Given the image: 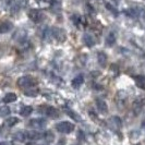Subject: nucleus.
<instances>
[{
  "mask_svg": "<svg viewBox=\"0 0 145 145\" xmlns=\"http://www.w3.org/2000/svg\"><path fill=\"white\" fill-rule=\"evenodd\" d=\"M16 84L21 88H29V87H34L36 85L37 80L31 75H24V76H21L18 79Z\"/></svg>",
  "mask_w": 145,
  "mask_h": 145,
  "instance_id": "1",
  "label": "nucleus"
},
{
  "mask_svg": "<svg viewBox=\"0 0 145 145\" xmlns=\"http://www.w3.org/2000/svg\"><path fill=\"white\" fill-rule=\"evenodd\" d=\"M56 129L60 133L69 134V133H71L74 130V124L69 122V121H61V122L56 124Z\"/></svg>",
  "mask_w": 145,
  "mask_h": 145,
  "instance_id": "2",
  "label": "nucleus"
},
{
  "mask_svg": "<svg viewBox=\"0 0 145 145\" xmlns=\"http://www.w3.org/2000/svg\"><path fill=\"white\" fill-rule=\"evenodd\" d=\"M51 36L54 37L56 40H58L60 43H63L67 40V34H65V29H60V27H52L51 29Z\"/></svg>",
  "mask_w": 145,
  "mask_h": 145,
  "instance_id": "3",
  "label": "nucleus"
},
{
  "mask_svg": "<svg viewBox=\"0 0 145 145\" xmlns=\"http://www.w3.org/2000/svg\"><path fill=\"white\" fill-rule=\"evenodd\" d=\"M47 124V121L45 119H39V118H34V119H31L29 121V128H33V129H44Z\"/></svg>",
  "mask_w": 145,
  "mask_h": 145,
  "instance_id": "4",
  "label": "nucleus"
},
{
  "mask_svg": "<svg viewBox=\"0 0 145 145\" xmlns=\"http://www.w3.org/2000/svg\"><path fill=\"white\" fill-rule=\"evenodd\" d=\"M39 110H42V112L49 118H58L59 116L58 110L52 106H42V107H39Z\"/></svg>",
  "mask_w": 145,
  "mask_h": 145,
  "instance_id": "5",
  "label": "nucleus"
},
{
  "mask_svg": "<svg viewBox=\"0 0 145 145\" xmlns=\"http://www.w3.org/2000/svg\"><path fill=\"white\" fill-rule=\"evenodd\" d=\"M29 18L33 22L38 23V22L42 21V19H43V13L39 10H37V9H32V10L29 11Z\"/></svg>",
  "mask_w": 145,
  "mask_h": 145,
  "instance_id": "6",
  "label": "nucleus"
},
{
  "mask_svg": "<svg viewBox=\"0 0 145 145\" xmlns=\"http://www.w3.org/2000/svg\"><path fill=\"white\" fill-rule=\"evenodd\" d=\"M109 124H110L114 129H117V130H118V129H121V127H122V121H121V119H120L119 117L114 116L109 119Z\"/></svg>",
  "mask_w": 145,
  "mask_h": 145,
  "instance_id": "7",
  "label": "nucleus"
},
{
  "mask_svg": "<svg viewBox=\"0 0 145 145\" xmlns=\"http://www.w3.org/2000/svg\"><path fill=\"white\" fill-rule=\"evenodd\" d=\"M96 107L102 112V114H107L108 112V106L105 101L103 99H96Z\"/></svg>",
  "mask_w": 145,
  "mask_h": 145,
  "instance_id": "8",
  "label": "nucleus"
},
{
  "mask_svg": "<svg viewBox=\"0 0 145 145\" xmlns=\"http://www.w3.org/2000/svg\"><path fill=\"white\" fill-rule=\"evenodd\" d=\"M12 29H13V24L10 21L2 22V23L0 24V33H1V34L8 33V32H10Z\"/></svg>",
  "mask_w": 145,
  "mask_h": 145,
  "instance_id": "9",
  "label": "nucleus"
},
{
  "mask_svg": "<svg viewBox=\"0 0 145 145\" xmlns=\"http://www.w3.org/2000/svg\"><path fill=\"white\" fill-rule=\"evenodd\" d=\"M83 83H84V76H83L82 74L76 75V76L72 80V82H71V84H72V86L74 87V88H79V87H81V85H82Z\"/></svg>",
  "mask_w": 145,
  "mask_h": 145,
  "instance_id": "10",
  "label": "nucleus"
},
{
  "mask_svg": "<svg viewBox=\"0 0 145 145\" xmlns=\"http://www.w3.org/2000/svg\"><path fill=\"white\" fill-rule=\"evenodd\" d=\"M134 81H135V84L138 88H142L144 89L145 88V76L142 75V74H138L137 76H134Z\"/></svg>",
  "mask_w": 145,
  "mask_h": 145,
  "instance_id": "11",
  "label": "nucleus"
},
{
  "mask_svg": "<svg viewBox=\"0 0 145 145\" xmlns=\"http://www.w3.org/2000/svg\"><path fill=\"white\" fill-rule=\"evenodd\" d=\"M18 99V96H16V94L15 93H12V92H10V93H7L6 94V96L3 97V103L5 104H10V103H13L15 102Z\"/></svg>",
  "mask_w": 145,
  "mask_h": 145,
  "instance_id": "12",
  "label": "nucleus"
},
{
  "mask_svg": "<svg viewBox=\"0 0 145 145\" xmlns=\"http://www.w3.org/2000/svg\"><path fill=\"white\" fill-rule=\"evenodd\" d=\"M25 135H26V138H29V140H38L42 138V134L35 130L25 132Z\"/></svg>",
  "mask_w": 145,
  "mask_h": 145,
  "instance_id": "13",
  "label": "nucleus"
},
{
  "mask_svg": "<svg viewBox=\"0 0 145 145\" xmlns=\"http://www.w3.org/2000/svg\"><path fill=\"white\" fill-rule=\"evenodd\" d=\"M97 60H98V63L101 67L105 68L107 65V56L105 52H98L97 54Z\"/></svg>",
  "mask_w": 145,
  "mask_h": 145,
  "instance_id": "14",
  "label": "nucleus"
},
{
  "mask_svg": "<svg viewBox=\"0 0 145 145\" xmlns=\"http://www.w3.org/2000/svg\"><path fill=\"white\" fill-rule=\"evenodd\" d=\"M83 43L85 44L86 46H88V47H92V46L95 45V40L92 35H89V34H84V35H83Z\"/></svg>",
  "mask_w": 145,
  "mask_h": 145,
  "instance_id": "15",
  "label": "nucleus"
},
{
  "mask_svg": "<svg viewBox=\"0 0 145 145\" xmlns=\"http://www.w3.org/2000/svg\"><path fill=\"white\" fill-rule=\"evenodd\" d=\"M18 122H19V119H18L16 117H10V118H7V119L5 120V125L11 128V127H14Z\"/></svg>",
  "mask_w": 145,
  "mask_h": 145,
  "instance_id": "16",
  "label": "nucleus"
},
{
  "mask_svg": "<svg viewBox=\"0 0 145 145\" xmlns=\"http://www.w3.org/2000/svg\"><path fill=\"white\" fill-rule=\"evenodd\" d=\"M65 114H68V116L69 117H71L72 119H74L75 121H78V122H80L81 121V117L74 111V110H72V109H70V108H67L65 109Z\"/></svg>",
  "mask_w": 145,
  "mask_h": 145,
  "instance_id": "17",
  "label": "nucleus"
},
{
  "mask_svg": "<svg viewBox=\"0 0 145 145\" xmlns=\"http://www.w3.org/2000/svg\"><path fill=\"white\" fill-rule=\"evenodd\" d=\"M24 95H25V96H29V97H36L37 95H38V91L35 89V88H33V87L25 88Z\"/></svg>",
  "mask_w": 145,
  "mask_h": 145,
  "instance_id": "18",
  "label": "nucleus"
},
{
  "mask_svg": "<svg viewBox=\"0 0 145 145\" xmlns=\"http://www.w3.org/2000/svg\"><path fill=\"white\" fill-rule=\"evenodd\" d=\"M32 112H33V108H32L31 106H24V107H22V109L20 110V115L23 117L29 116Z\"/></svg>",
  "mask_w": 145,
  "mask_h": 145,
  "instance_id": "19",
  "label": "nucleus"
},
{
  "mask_svg": "<svg viewBox=\"0 0 145 145\" xmlns=\"http://www.w3.org/2000/svg\"><path fill=\"white\" fill-rule=\"evenodd\" d=\"M116 44V36L114 33H110L106 38V45L107 46H114Z\"/></svg>",
  "mask_w": 145,
  "mask_h": 145,
  "instance_id": "20",
  "label": "nucleus"
},
{
  "mask_svg": "<svg viewBox=\"0 0 145 145\" xmlns=\"http://www.w3.org/2000/svg\"><path fill=\"white\" fill-rule=\"evenodd\" d=\"M13 138H14V140H16V141L23 142V141L26 138V135H25V132H22V131H20V132H16V133H14Z\"/></svg>",
  "mask_w": 145,
  "mask_h": 145,
  "instance_id": "21",
  "label": "nucleus"
},
{
  "mask_svg": "<svg viewBox=\"0 0 145 145\" xmlns=\"http://www.w3.org/2000/svg\"><path fill=\"white\" fill-rule=\"evenodd\" d=\"M44 138H45V140H46L48 143H51V142L55 141V135H54V133H52L51 131H47V132L44 134Z\"/></svg>",
  "mask_w": 145,
  "mask_h": 145,
  "instance_id": "22",
  "label": "nucleus"
},
{
  "mask_svg": "<svg viewBox=\"0 0 145 145\" xmlns=\"http://www.w3.org/2000/svg\"><path fill=\"white\" fill-rule=\"evenodd\" d=\"M10 108L8 106H2L0 107V117H6L8 115H10Z\"/></svg>",
  "mask_w": 145,
  "mask_h": 145,
  "instance_id": "23",
  "label": "nucleus"
},
{
  "mask_svg": "<svg viewBox=\"0 0 145 145\" xmlns=\"http://www.w3.org/2000/svg\"><path fill=\"white\" fill-rule=\"evenodd\" d=\"M141 108H142V105L140 104L138 102H135L134 103V105H133V109H134V112L138 115V112H140V110H141Z\"/></svg>",
  "mask_w": 145,
  "mask_h": 145,
  "instance_id": "24",
  "label": "nucleus"
},
{
  "mask_svg": "<svg viewBox=\"0 0 145 145\" xmlns=\"http://www.w3.org/2000/svg\"><path fill=\"white\" fill-rule=\"evenodd\" d=\"M107 9H108L109 11H111V12L114 13V15H117V14H118V11H117L116 9L112 7V6H110V5H107Z\"/></svg>",
  "mask_w": 145,
  "mask_h": 145,
  "instance_id": "25",
  "label": "nucleus"
},
{
  "mask_svg": "<svg viewBox=\"0 0 145 145\" xmlns=\"http://www.w3.org/2000/svg\"><path fill=\"white\" fill-rule=\"evenodd\" d=\"M0 145H12V142H9V141H3V142H0Z\"/></svg>",
  "mask_w": 145,
  "mask_h": 145,
  "instance_id": "26",
  "label": "nucleus"
},
{
  "mask_svg": "<svg viewBox=\"0 0 145 145\" xmlns=\"http://www.w3.org/2000/svg\"></svg>",
  "mask_w": 145,
  "mask_h": 145,
  "instance_id": "27",
  "label": "nucleus"
}]
</instances>
